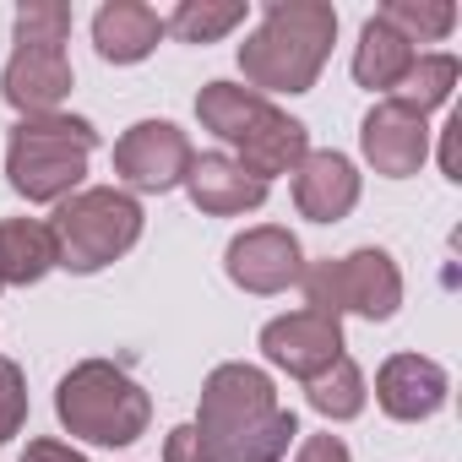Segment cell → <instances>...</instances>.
<instances>
[{"label":"cell","mask_w":462,"mask_h":462,"mask_svg":"<svg viewBox=\"0 0 462 462\" xmlns=\"http://www.w3.org/2000/svg\"><path fill=\"white\" fill-rule=\"evenodd\" d=\"M245 12H251L245 0H180L163 28L185 44H217L223 33H235L245 23Z\"/></svg>","instance_id":"20"},{"label":"cell","mask_w":462,"mask_h":462,"mask_svg":"<svg viewBox=\"0 0 462 462\" xmlns=\"http://www.w3.org/2000/svg\"><path fill=\"white\" fill-rule=\"evenodd\" d=\"M359 147H365V163L386 180H408L424 169L430 158V120L419 109H408L402 98H381L365 125H359Z\"/></svg>","instance_id":"11"},{"label":"cell","mask_w":462,"mask_h":462,"mask_svg":"<svg viewBox=\"0 0 462 462\" xmlns=\"http://www.w3.org/2000/svg\"><path fill=\"white\" fill-rule=\"evenodd\" d=\"M337 39V12L327 0H273L262 28L240 44V71L251 93H310Z\"/></svg>","instance_id":"2"},{"label":"cell","mask_w":462,"mask_h":462,"mask_svg":"<svg viewBox=\"0 0 462 462\" xmlns=\"http://www.w3.org/2000/svg\"><path fill=\"white\" fill-rule=\"evenodd\" d=\"M71 60L66 50H33V44H17V55L6 60V77H0V93H6L12 109L23 115H55L60 98L71 93Z\"/></svg>","instance_id":"13"},{"label":"cell","mask_w":462,"mask_h":462,"mask_svg":"<svg viewBox=\"0 0 462 462\" xmlns=\"http://www.w3.org/2000/svg\"><path fill=\"white\" fill-rule=\"evenodd\" d=\"M23 424H28V381H23V365L0 359V446H6Z\"/></svg>","instance_id":"24"},{"label":"cell","mask_w":462,"mask_h":462,"mask_svg":"<svg viewBox=\"0 0 462 462\" xmlns=\"http://www.w3.org/2000/svg\"><path fill=\"white\" fill-rule=\"evenodd\" d=\"M66 39H71V6H60V0H28V6H17V44L66 50Z\"/></svg>","instance_id":"23"},{"label":"cell","mask_w":462,"mask_h":462,"mask_svg":"<svg viewBox=\"0 0 462 462\" xmlns=\"http://www.w3.org/2000/svg\"><path fill=\"white\" fill-rule=\"evenodd\" d=\"M98 147V125L82 115H23L6 142V180L23 201H50L60 207L66 196L82 190L88 152Z\"/></svg>","instance_id":"4"},{"label":"cell","mask_w":462,"mask_h":462,"mask_svg":"<svg viewBox=\"0 0 462 462\" xmlns=\"http://www.w3.org/2000/svg\"><path fill=\"white\" fill-rule=\"evenodd\" d=\"M0 289H6V283H0Z\"/></svg>","instance_id":"28"},{"label":"cell","mask_w":462,"mask_h":462,"mask_svg":"<svg viewBox=\"0 0 462 462\" xmlns=\"http://www.w3.org/2000/svg\"><path fill=\"white\" fill-rule=\"evenodd\" d=\"M457 77H462V66H457L451 55H419V60H413V71L402 77V88H397L392 98H402L408 109L430 115V109H440V104L451 98Z\"/></svg>","instance_id":"22"},{"label":"cell","mask_w":462,"mask_h":462,"mask_svg":"<svg viewBox=\"0 0 462 462\" xmlns=\"http://www.w3.org/2000/svg\"><path fill=\"white\" fill-rule=\"evenodd\" d=\"M55 273V235L39 217H6L0 223V283H39Z\"/></svg>","instance_id":"18"},{"label":"cell","mask_w":462,"mask_h":462,"mask_svg":"<svg viewBox=\"0 0 462 462\" xmlns=\"http://www.w3.org/2000/svg\"><path fill=\"white\" fill-rule=\"evenodd\" d=\"M163 17L142 0H104L98 17H93V44L109 66H136L163 44Z\"/></svg>","instance_id":"16"},{"label":"cell","mask_w":462,"mask_h":462,"mask_svg":"<svg viewBox=\"0 0 462 462\" xmlns=\"http://www.w3.org/2000/svg\"><path fill=\"white\" fill-rule=\"evenodd\" d=\"M375 17L392 23L413 50H419V44H440V39L457 28V6H451V0H386Z\"/></svg>","instance_id":"21"},{"label":"cell","mask_w":462,"mask_h":462,"mask_svg":"<svg viewBox=\"0 0 462 462\" xmlns=\"http://www.w3.org/2000/svg\"><path fill=\"white\" fill-rule=\"evenodd\" d=\"M305 397H310V408H316L321 419L348 424V419H359V413H365L370 386H365V370L343 354V359H337V365H327L316 381H305Z\"/></svg>","instance_id":"19"},{"label":"cell","mask_w":462,"mask_h":462,"mask_svg":"<svg viewBox=\"0 0 462 462\" xmlns=\"http://www.w3.org/2000/svg\"><path fill=\"white\" fill-rule=\"evenodd\" d=\"M55 413L93 446H131L152 424V397L109 359H82L55 386Z\"/></svg>","instance_id":"5"},{"label":"cell","mask_w":462,"mask_h":462,"mask_svg":"<svg viewBox=\"0 0 462 462\" xmlns=\"http://www.w3.org/2000/svg\"><path fill=\"white\" fill-rule=\"evenodd\" d=\"M196 120L217 142L235 147L228 158L240 169H251L262 185H273L278 174H294L310 152V131L294 115H283L273 98H262L240 82H207L196 93Z\"/></svg>","instance_id":"3"},{"label":"cell","mask_w":462,"mask_h":462,"mask_svg":"<svg viewBox=\"0 0 462 462\" xmlns=\"http://www.w3.org/2000/svg\"><path fill=\"white\" fill-rule=\"evenodd\" d=\"M294 462H354V457H348V446L337 435H305Z\"/></svg>","instance_id":"26"},{"label":"cell","mask_w":462,"mask_h":462,"mask_svg":"<svg viewBox=\"0 0 462 462\" xmlns=\"http://www.w3.org/2000/svg\"><path fill=\"white\" fill-rule=\"evenodd\" d=\"M451 397V375L424 359V354H392L375 375V402L386 419L397 424H419V419H435Z\"/></svg>","instance_id":"12"},{"label":"cell","mask_w":462,"mask_h":462,"mask_svg":"<svg viewBox=\"0 0 462 462\" xmlns=\"http://www.w3.org/2000/svg\"><path fill=\"white\" fill-rule=\"evenodd\" d=\"M294 207L310 223H337L359 207V169L343 152H305V163L294 169Z\"/></svg>","instance_id":"14"},{"label":"cell","mask_w":462,"mask_h":462,"mask_svg":"<svg viewBox=\"0 0 462 462\" xmlns=\"http://www.w3.org/2000/svg\"><path fill=\"white\" fill-rule=\"evenodd\" d=\"M413 60H419V50L392 23L370 17L359 28V44H354V82L370 88V93H392V88H402V77L413 71Z\"/></svg>","instance_id":"17"},{"label":"cell","mask_w":462,"mask_h":462,"mask_svg":"<svg viewBox=\"0 0 462 462\" xmlns=\"http://www.w3.org/2000/svg\"><path fill=\"white\" fill-rule=\"evenodd\" d=\"M50 235H55V267L82 278L104 273L142 240V201L120 185H88L55 207Z\"/></svg>","instance_id":"6"},{"label":"cell","mask_w":462,"mask_h":462,"mask_svg":"<svg viewBox=\"0 0 462 462\" xmlns=\"http://www.w3.org/2000/svg\"><path fill=\"white\" fill-rule=\"evenodd\" d=\"M17 462H88V457H82L77 446H66V440H55V435H44V440H28Z\"/></svg>","instance_id":"27"},{"label":"cell","mask_w":462,"mask_h":462,"mask_svg":"<svg viewBox=\"0 0 462 462\" xmlns=\"http://www.w3.org/2000/svg\"><path fill=\"white\" fill-rule=\"evenodd\" d=\"M262 354L267 365L289 370L294 381H316L327 365L343 359V321L321 310H289L262 327Z\"/></svg>","instance_id":"10"},{"label":"cell","mask_w":462,"mask_h":462,"mask_svg":"<svg viewBox=\"0 0 462 462\" xmlns=\"http://www.w3.org/2000/svg\"><path fill=\"white\" fill-rule=\"evenodd\" d=\"M190 136L169 120H136L120 142H115V174L131 185V190H147V196H163L174 185H185L190 174Z\"/></svg>","instance_id":"8"},{"label":"cell","mask_w":462,"mask_h":462,"mask_svg":"<svg viewBox=\"0 0 462 462\" xmlns=\"http://www.w3.org/2000/svg\"><path fill=\"white\" fill-rule=\"evenodd\" d=\"M300 283H305V310H321V316H337V321L348 310L365 316V321H392L397 305H402V273L381 245L316 262Z\"/></svg>","instance_id":"7"},{"label":"cell","mask_w":462,"mask_h":462,"mask_svg":"<svg viewBox=\"0 0 462 462\" xmlns=\"http://www.w3.org/2000/svg\"><path fill=\"white\" fill-rule=\"evenodd\" d=\"M223 273L245 294H283V289H294L305 278V251H300V240L289 235V228L256 223V228H245V235L228 240Z\"/></svg>","instance_id":"9"},{"label":"cell","mask_w":462,"mask_h":462,"mask_svg":"<svg viewBox=\"0 0 462 462\" xmlns=\"http://www.w3.org/2000/svg\"><path fill=\"white\" fill-rule=\"evenodd\" d=\"M163 462H223V457H217V446H212L196 424H180V430H169V440H163Z\"/></svg>","instance_id":"25"},{"label":"cell","mask_w":462,"mask_h":462,"mask_svg":"<svg viewBox=\"0 0 462 462\" xmlns=\"http://www.w3.org/2000/svg\"><path fill=\"white\" fill-rule=\"evenodd\" d=\"M223 462H278L300 440L294 408L278 402V386L256 365H217L201 381V408L190 419Z\"/></svg>","instance_id":"1"},{"label":"cell","mask_w":462,"mask_h":462,"mask_svg":"<svg viewBox=\"0 0 462 462\" xmlns=\"http://www.w3.org/2000/svg\"><path fill=\"white\" fill-rule=\"evenodd\" d=\"M185 190L190 201L207 212V217H240V212H256L267 201V185L240 169L228 152H201L190 158V174H185Z\"/></svg>","instance_id":"15"}]
</instances>
